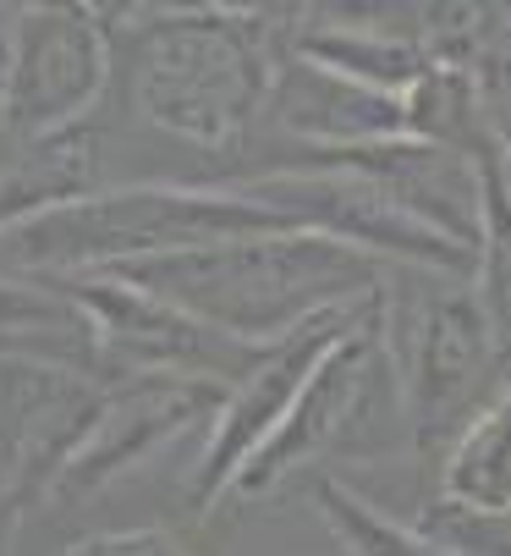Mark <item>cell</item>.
I'll use <instances>...</instances> for the list:
<instances>
[{"instance_id":"cell-1","label":"cell","mask_w":511,"mask_h":556,"mask_svg":"<svg viewBox=\"0 0 511 556\" xmlns=\"http://www.w3.org/2000/svg\"><path fill=\"white\" fill-rule=\"evenodd\" d=\"M292 34L297 23L286 12L242 7L138 12V23H111L138 111L199 154L226 161L247 154L253 127L265 122L270 77Z\"/></svg>"},{"instance_id":"cell-2","label":"cell","mask_w":511,"mask_h":556,"mask_svg":"<svg viewBox=\"0 0 511 556\" xmlns=\"http://www.w3.org/2000/svg\"><path fill=\"white\" fill-rule=\"evenodd\" d=\"M385 270L391 265L319 231H259V237H231V243H204L188 254H159L111 276L165 298L188 320L242 348H270L319 320V314L374 298L385 287Z\"/></svg>"},{"instance_id":"cell-3","label":"cell","mask_w":511,"mask_h":556,"mask_svg":"<svg viewBox=\"0 0 511 556\" xmlns=\"http://www.w3.org/2000/svg\"><path fill=\"white\" fill-rule=\"evenodd\" d=\"M259 231H297L276 210L253 204L231 188L209 182H143V188H89L12 231H0V270L7 276H111L159 254H188L204 243Z\"/></svg>"},{"instance_id":"cell-4","label":"cell","mask_w":511,"mask_h":556,"mask_svg":"<svg viewBox=\"0 0 511 556\" xmlns=\"http://www.w3.org/2000/svg\"><path fill=\"white\" fill-rule=\"evenodd\" d=\"M380 348L401 396L407 452L440 468L446 446L506 380L473 276L391 265L380 287Z\"/></svg>"},{"instance_id":"cell-5","label":"cell","mask_w":511,"mask_h":556,"mask_svg":"<svg viewBox=\"0 0 511 556\" xmlns=\"http://www.w3.org/2000/svg\"><path fill=\"white\" fill-rule=\"evenodd\" d=\"M401 446H407V419L380 348V298H374L363 320L319 358L292 414L259 446V457L237 473L226 502H265L270 491L303 480V473H324V457L380 463L396 457Z\"/></svg>"},{"instance_id":"cell-6","label":"cell","mask_w":511,"mask_h":556,"mask_svg":"<svg viewBox=\"0 0 511 556\" xmlns=\"http://www.w3.org/2000/svg\"><path fill=\"white\" fill-rule=\"evenodd\" d=\"M116 72L111 17L94 7H17L12 50L0 66V132L34 149L89 127Z\"/></svg>"},{"instance_id":"cell-7","label":"cell","mask_w":511,"mask_h":556,"mask_svg":"<svg viewBox=\"0 0 511 556\" xmlns=\"http://www.w3.org/2000/svg\"><path fill=\"white\" fill-rule=\"evenodd\" d=\"M226 396L231 386L204 380V375H122L100 386L94 425L72 452V463L61 468L50 507L89 502L105 485L127 480L132 468H143L170 441H182L188 430H209L226 408Z\"/></svg>"},{"instance_id":"cell-8","label":"cell","mask_w":511,"mask_h":556,"mask_svg":"<svg viewBox=\"0 0 511 556\" xmlns=\"http://www.w3.org/2000/svg\"><path fill=\"white\" fill-rule=\"evenodd\" d=\"M55 287L89 320L111 380H122V375H204V380L237 386L265 353V348H242V342L188 320L182 308H170L165 298H154L122 276H66Z\"/></svg>"},{"instance_id":"cell-9","label":"cell","mask_w":511,"mask_h":556,"mask_svg":"<svg viewBox=\"0 0 511 556\" xmlns=\"http://www.w3.org/2000/svg\"><path fill=\"white\" fill-rule=\"evenodd\" d=\"M374 298H380V292H374ZM374 298H363V303H353V308H335V314H319V320H308L303 331L270 342V348L259 353V364H253V369L231 386L220 419L209 425V435H204V446H199L193 513H209V507H220V502L231 496L237 473L259 457V446L281 430V419L292 414L297 391L308 386V375L319 369V358L363 320Z\"/></svg>"},{"instance_id":"cell-10","label":"cell","mask_w":511,"mask_h":556,"mask_svg":"<svg viewBox=\"0 0 511 556\" xmlns=\"http://www.w3.org/2000/svg\"><path fill=\"white\" fill-rule=\"evenodd\" d=\"M265 122H270L281 138H292L297 149H319V154L412 138L401 100L374 94V89L353 84V77H341V72H330V66L297 55V50H286V55L276 61Z\"/></svg>"},{"instance_id":"cell-11","label":"cell","mask_w":511,"mask_h":556,"mask_svg":"<svg viewBox=\"0 0 511 556\" xmlns=\"http://www.w3.org/2000/svg\"><path fill=\"white\" fill-rule=\"evenodd\" d=\"M0 364L66 369V375L111 386L89 320H82L77 303L44 276H7L0 270Z\"/></svg>"},{"instance_id":"cell-12","label":"cell","mask_w":511,"mask_h":556,"mask_svg":"<svg viewBox=\"0 0 511 556\" xmlns=\"http://www.w3.org/2000/svg\"><path fill=\"white\" fill-rule=\"evenodd\" d=\"M451 518L506 523L511 518V375L500 391L462 425L435 468V502Z\"/></svg>"},{"instance_id":"cell-13","label":"cell","mask_w":511,"mask_h":556,"mask_svg":"<svg viewBox=\"0 0 511 556\" xmlns=\"http://www.w3.org/2000/svg\"><path fill=\"white\" fill-rule=\"evenodd\" d=\"M478 172V249H473V292L484 303V320L495 348L511 369V161L489 143L473 154Z\"/></svg>"},{"instance_id":"cell-14","label":"cell","mask_w":511,"mask_h":556,"mask_svg":"<svg viewBox=\"0 0 511 556\" xmlns=\"http://www.w3.org/2000/svg\"><path fill=\"white\" fill-rule=\"evenodd\" d=\"M314 480V507L324 518V529L335 534V545L347 556H457L446 551L435 534H423L418 523L374 507L363 491H353L341 473H308Z\"/></svg>"},{"instance_id":"cell-15","label":"cell","mask_w":511,"mask_h":556,"mask_svg":"<svg viewBox=\"0 0 511 556\" xmlns=\"http://www.w3.org/2000/svg\"><path fill=\"white\" fill-rule=\"evenodd\" d=\"M462 72L473 84L489 143L511 161V7H484V23H478V39Z\"/></svg>"},{"instance_id":"cell-16","label":"cell","mask_w":511,"mask_h":556,"mask_svg":"<svg viewBox=\"0 0 511 556\" xmlns=\"http://www.w3.org/2000/svg\"><path fill=\"white\" fill-rule=\"evenodd\" d=\"M66 556H199V545L177 529H159V523H143V529H100V534H82L66 545Z\"/></svg>"},{"instance_id":"cell-17","label":"cell","mask_w":511,"mask_h":556,"mask_svg":"<svg viewBox=\"0 0 511 556\" xmlns=\"http://www.w3.org/2000/svg\"><path fill=\"white\" fill-rule=\"evenodd\" d=\"M418 529L435 534L457 556H511V523H473V518H451V513L430 507L418 518Z\"/></svg>"},{"instance_id":"cell-18","label":"cell","mask_w":511,"mask_h":556,"mask_svg":"<svg viewBox=\"0 0 511 556\" xmlns=\"http://www.w3.org/2000/svg\"><path fill=\"white\" fill-rule=\"evenodd\" d=\"M17 523H23V513H12L7 502H0V556H12V540H17Z\"/></svg>"},{"instance_id":"cell-19","label":"cell","mask_w":511,"mask_h":556,"mask_svg":"<svg viewBox=\"0 0 511 556\" xmlns=\"http://www.w3.org/2000/svg\"><path fill=\"white\" fill-rule=\"evenodd\" d=\"M506 523H511V518H506Z\"/></svg>"}]
</instances>
